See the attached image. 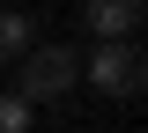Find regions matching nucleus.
<instances>
[{
    "label": "nucleus",
    "mask_w": 148,
    "mask_h": 133,
    "mask_svg": "<svg viewBox=\"0 0 148 133\" xmlns=\"http://www.w3.org/2000/svg\"><path fill=\"white\" fill-rule=\"evenodd\" d=\"M74 81H82V59L67 52V44H37V52H22V104H37V96H45V104H52V96H67Z\"/></svg>",
    "instance_id": "nucleus-1"
},
{
    "label": "nucleus",
    "mask_w": 148,
    "mask_h": 133,
    "mask_svg": "<svg viewBox=\"0 0 148 133\" xmlns=\"http://www.w3.org/2000/svg\"><path fill=\"white\" fill-rule=\"evenodd\" d=\"M82 74H89L104 96H141V81H148V59H141V44H96V52L82 59Z\"/></svg>",
    "instance_id": "nucleus-2"
},
{
    "label": "nucleus",
    "mask_w": 148,
    "mask_h": 133,
    "mask_svg": "<svg viewBox=\"0 0 148 133\" xmlns=\"http://www.w3.org/2000/svg\"><path fill=\"white\" fill-rule=\"evenodd\" d=\"M82 15H89V37H96V44H133V30H141V15H148V0H89Z\"/></svg>",
    "instance_id": "nucleus-3"
},
{
    "label": "nucleus",
    "mask_w": 148,
    "mask_h": 133,
    "mask_svg": "<svg viewBox=\"0 0 148 133\" xmlns=\"http://www.w3.org/2000/svg\"><path fill=\"white\" fill-rule=\"evenodd\" d=\"M30 37H37V22L22 15V8H0V59H22Z\"/></svg>",
    "instance_id": "nucleus-4"
},
{
    "label": "nucleus",
    "mask_w": 148,
    "mask_h": 133,
    "mask_svg": "<svg viewBox=\"0 0 148 133\" xmlns=\"http://www.w3.org/2000/svg\"><path fill=\"white\" fill-rule=\"evenodd\" d=\"M0 133H30V104L22 96H0Z\"/></svg>",
    "instance_id": "nucleus-5"
}]
</instances>
